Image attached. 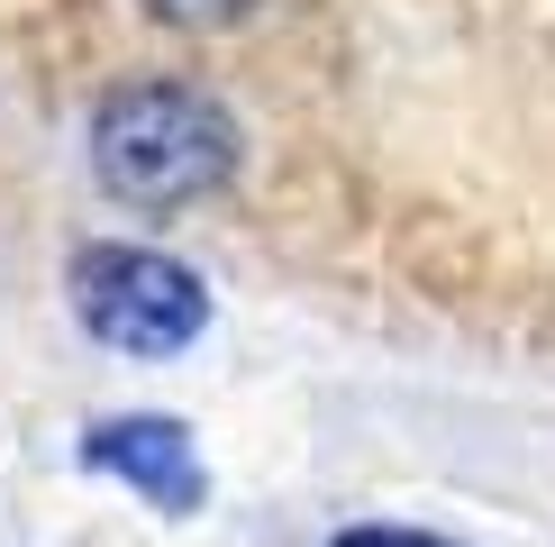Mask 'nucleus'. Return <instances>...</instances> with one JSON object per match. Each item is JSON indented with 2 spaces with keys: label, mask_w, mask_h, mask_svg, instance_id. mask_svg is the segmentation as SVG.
Listing matches in <instances>:
<instances>
[{
  "label": "nucleus",
  "mask_w": 555,
  "mask_h": 547,
  "mask_svg": "<svg viewBox=\"0 0 555 547\" xmlns=\"http://www.w3.org/2000/svg\"><path fill=\"white\" fill-rule=\"evenodd\" d=\"M82 466L119 474L155 501V511H201V493H210V474H201V447L182 420H91L82 429Z\"/></svg>",
  "instance_id": "3"
},
{
  "label": "nucleus",
  "mask_w": 555,
  "mask_h": 547,
  "mask_svg": "<svg viewBox=\"0 0 555 547\" xmlns=\"http://www.w3.org/2000/svg\"><path fill=\"white\" fill-rule=\"evenodd\" d=\"M337 547H455V538H420V530H346Z\"/></svg>",
  "instance_id": "5"
},
{
  "label": "nucleus",
  "mask_w": 555,
  "mask_h": 547,
  "mask_svg": "<svg viewBox=\"0 0 555 547\" xmlns=\"http://www.w3.org/2000/svg\"><path fill=\"white\" fill-rule=\"evenodd\" d=\"M74 319L119 356H182L210 329V292L192 265L155 246H82L74 256Z\"/></svg>",
  "instance_id": "2"
},
{
  "label": "nucleus",
  "mask_w": 555,
  "mask_h": 547,
  "mask_svg": "<svg viewBox=\"0 0 555 547\" xmlns=\"http://www.w3.org/2000/svg\"><path fill=\"white\" fill-rule=\"evenodd\" d=\"M91 174L137 211H182L237 174V128L210 91L182 82H128L91 119Z\"/></svg>",
  "instance_id": "1"
},
{
  "label": "nucleus",
  "mask_w": 555,
  "mask_h": 547,
  "mask_svg": "<svg viewBox=\"0 0 555 547\" xmlns=\"http://www.w3.org/2000/svg\"><path fill=\"white\" fill-rule=\"evenodd\" d=\"M155 18H173V28H237L256 0H146Z\"/></svg>",
  "instance_id": "4"
}]
</instances>
